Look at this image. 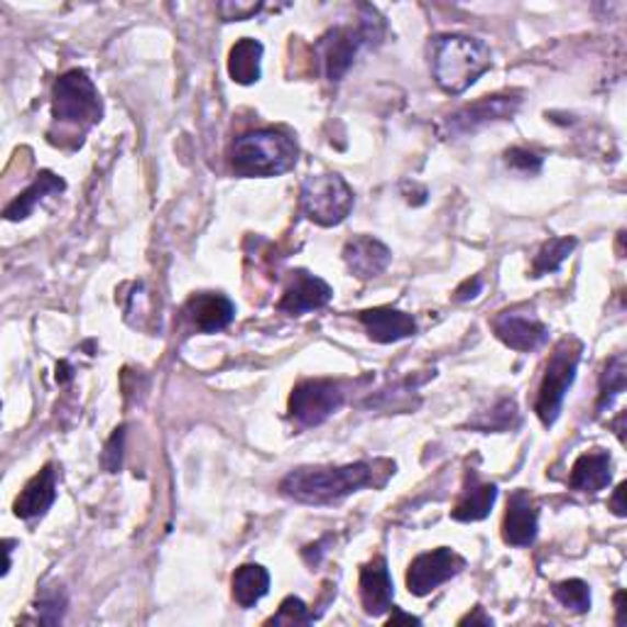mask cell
<instances>
[{
  "label": "cell",
  "mask_w": 627,
  "mask_h": 627,
  "mask_svg": "<svg viewBox=\"0 0 627 627\" xmlns=\"http://www.w3.org/2000/svg\"><path fill=\"white\" fill-rule=\"evenodd\" d=\"M520 99L515 96H486L470 106L456 111L446 118L448 135H468L495 121H508L517 113Z\"/></svg>",
  "instance_id": "obj_10"
},
{
  "label": "cell",
  "mask_w": 627,
  "mask_h": 627,
  "mask_svg": "<svg viewBox=\"0 0 627 627\" xmlns=\"http://www.w3.org/2000/svg\"><path fill=\"white\" fill-rule=\"evenodd\" d=\"M480 287H483V282H480V277H474V280H468V282H464L461 287L456 289V299L458 301H466V299H474V297H478V292H480Z\"/></svg>",
  "instance_id": "obj_33"
},
{
  "label": "cell",
  "mask_w": 627,
  "mask_h": 627,
  "mask_svg": "<svg viewBox=\"0 0 627 627\" xmlns=\"http://www.w3.org/2000/svg\"><path fill=\"white\" fill-rule=\"evenodd\" d=\"M581 351H583L581 341L561 339L549 355L545 378H542L537 402H535V412L539 417V422L545 426H551L559 420L563 397H567L573 380H577Z\"/></svg>",
  "instance_id": "obj_5"
},
{
  "label": "cell",
  "mask_w": 627,
  "mask_h": 627,
  "mask_svg": "<svg viewBox=\"0 0 627 627\" xmlns=\"http://www.w3.org/2000/svg\"><path fill=\"white\" fill-rule=\"evenodd\" d=\"M299 148L289 135L265 128L240 135L233 142L231 164L238 176H280L297 164Z\"/></svg>",
  "instance_id": "obj_3"
},
{
  "label": "cell",
  "mask_w": 627,
  "mask_h": 627,
  "mask_svg": "<svg viewBox=\"0 0 627 627\" xmlns=\"http://www.w3.org/2000/svg\"><path fill=\"white\" fill-rule=\"evenodd\" d=\"M392 577L388 569V561L383 557H375L373 561L363 563L361 569V603L363 611L378 618V615L388 613L392 608Z\"/></svg>",
  "instance_id": "obj_15"
},
{
  "label": "cell",
  "mask_w": 627,
  "mask_h": 627,
  "mask_svg": "<svg viewBox=\"0 0 627 627\" xmlns=\"http://www.w3.org/2000/svg\"><path fill=\"white\" fill-rule=\"evenodd\" d=\"M390 260V248L371 236H355L349 240L346 248H343V263L361 280H373L383 275L385 270H388Z\"/></svg>",
  "instance_id": "obj_13"
},
{
  "label": "cell",
  "mask_w": 627,
  "mask_h": 627,
  "mask_svg": "<svg viewBox=\"0 0 627 627\" xmlns=\"http://www.w3.org/2000/svg\"><path fill=\"white\" fill-rule=\"evenodd\" d=\"M505 162L508 167H512V170H517L522 174H537L542 170V157L529 150H522V148L508 150Z\"/></svg>",
  "instance_id": "obj_30"
},
{
  "label": "cell",
  "mask_w": 627,
  "mask_h": 627,
  "mask_svg": "<svg viewBox=\"0 0 627 627\" xmlns=\"http://www.w3.org/2000/svg\"><path fill=\"white\" fill-rule=\"evenodd\" d=\"M353 190L339 174L307 176L299 190V206L311 224L331 228L339 226L353 212Z\"/></svg>",
  "instance_id": "obj_6"
},
{
  "label": "cell",
  "mask_w": 627,
  "mask_h": 627,
  "mask_svg": "<svg viewBox=\"0 0 627 627\" xmlns=\"http://www.w3.org/2000/svg\"><path fill=\"white\" fill-rule=\"evenodd\" d=\"M333 297V289L317 275H309L305 270L292 273L289 287L282 295L277 309L289 314V317H301V314L327 307Z\"/></svg>",
  "instance_id": "obj_12"
},
{
  "label": "cell",
  "mask_w": 627,
  "mask_h": 627,
  "mask_svg": "<svg viewBox=\"0 0 627 627\" xmlns=\"http://www.w3.org/2000/svg\"><path fill=\"white\" fill-rule=\"evenodd\" d=\"M613 478V458L603 448H593V452L579 456L573 464L569 486L579 493H598Z\"/></svg>",
  "instance_id": "obj_19"
},
{
  "label": "cell",
  "mask_w": 627,
  "mask_h": 627,
  "mask_svg": "<svg viewBox=\"0 0 627 627\" xmlns=\"http://www.w3.org/2000/svg\"><path fill=\"white\" fill-rule=\"evenodd\" d=\"M375 470L358 461L349 466H307L282 478L280 490L287 498L305 505H331L373 486Z\"/></svg>",
  "instance_id": "obj_1"
},
{
  "label": "cell",
  "mask_w": 627,
  "mask_h": 627,
  "mask_svg": "<svg viewBox=\"0 0 627 627\" xmlns=\"http://www.w3.org/2000/svg\"><path fill=\"white\" fill-rule=\"evenodd\" d=\"M309 623H314V615L309 613L307 603L297 598V595H289V598L282 601L280 611L265 625H309Z\"/></svg>",
  "instance_id": "obj_28"
},
{
  "label": "cell",
  "mask_w": 627,
  "mask_h": 627,
  "mask_svg": "<svg viewBox=\"0 0 627 627\" xmlns=\"http://www.w3.org/2000/svg\"><path fill=\"white\" fill-rule=\"evenodd\" d=\"M67 190V182L57 176L55 172H39L37 180L20 194L13 204L5 206L8 221H23L30 214L35 212V206L52 194H61Z\"/></svg>",
  "instance_id": "obj_21"
},
{
  "label": "cell",
  "mask_w": 627,
  "mask_h": 627,
  "mask_svg": "<svg viewBox=\"0 0 627 627\" xmlns=\"http://www.w3.org/2000/svg\"><path fill=\"white\" fill-rule=\"evenodd\" d=\"M65 608H67V595L61 591H42V595L35 603V611H37V620L45 623V625H57L65 618Z\"/></svg>",
  "instance_id": "obj_29"
},
{
  "label": "cell",
  "mask_w": 627,
  "mask_h": 627,
  "mask_svg": "<svg viewBox=\"0 0 627 627\" xmlns=\"http://www.w3.org/2000/svg\"><path fill=\"white\" fill-rule=\"evenodd\" d=\"M468 623H470V625H476V623H480V625H493V620L488 618V615L483 613V608H476L474 615L468 613L466 618H461V623H458V625H468Z\"/></svg>",
  "instance_id": "obj_36"
},
{
  "label": "cell",
  "mask_w": 627,
  "mask_h": 627,
  "mask_svg": "<svg viewBox=\"0 0 627 627\" xmlns=\"http://www.w3.org/2000/svg\"><path fill=\"white\" fill-rule=\"evenodd\" d=\"M493 331L495 337L505 343V346L529 353L537 351L539 346H545L549 339V331L545 323L532 314L522 311H503L493 319Z\"/></svg>",
  "instance_id": "obj_11"
},
{
  "label": "cell",
  "mask_w": 627,
  "mask_h": 627,
  "mask_svg": "<svg viewBox=\"0 0 627 627\" xmlns=\"http://www.w3.org/2000/svg\"><path fill=\"white\" fill-rule=\"evenodd\" d=\"M498 500V486L480 483L476 474L466 476V486L452 510V517L458 522H478L490 515Z\"/></svg>",
  "instance_id": "obj_20"
},
{
  "label": "cell",
  "mask_w": 627,
  "mask_h": 627,
  "mask_svg": "<svg viewBox=\"0 0 627 627\" xmlns=\"http://www.w3.org/2000/svg\"><path fill=\"white\" fill-rule=\"evenodd\" d=\"M579 246L577 238H551L545 246L539 248V253L535 255V263H532V277H545L549 273H557V270L567 263V258L573 253V248Z\"/></svg>",
  "instance_id": "obj_24"
},
{
  "label": "cell",
  "mask_w": 627,
  "mask_h": 627,
  "mask_svg": "<svg viewBox=\"0 0 627 627\" xmlns=\"http://www.w3.org/2000/svg\"><path fill=\"white\" fill-rule=\"evenodd\" d=\"M625 385H627V365H625V355L618 353L615 358L605 363V368L601 373V392H598V404H595V410L598 412L608 410L615 397L625 392Z\"/></svg>",
  "instance_id": "obj_25"
},
{
  "label": "cell",
  "mask_w": 627,
  "mask_h": 627,
  "mask_svg": "<svg viewBox=\"0 0 627 627\" xmlns=\"http://www.w3.org/2000/svg\"><path fill=\"white\" fill-rule=\"evenodd\" d=\"M346 402V388L339 380H301L289 395V417L301 426H319Z\"/></svg>",
  "instance_id": "obj_8"
},
{
  "label": "cell",
  "mask_w": 627,
  "mask_h": 627,
  "mask_svg": "<svg viewBox=\"0 0 627 627\" xmlns=\"http://www.w3.org/2000/svg\"><path fill=\"white\" fill-rule=\"evenodd\" d=\"M123 442H125V430L121 426V430L113 432V436L109 438V444H106V452H103V456H101L103 468H106L109 474H118V470H121Z\"/></svg>",
  "instance_id": "obj_31"
},
{
  "label": "cell",
  "mask_w": 627,
  "mask_h": 627,
  "mask_svg": "<svg viewBox=\"0 0 627 627\" xmlns=\"http://www.w3.org/2000/svg\"><path fill=\"white\" fill-rule=\"evenodd\" d=\"M515 424H517V404L512 400L498 402V407H493V412L470 422V426L480 432H508Z\"/></svg>",
  "instance_id": "obj_27"
},
{
  "label": "cell",
  "mask_w": 627,
  "mask_h": 627,
  "mask_svg": "<svg viewBox=\"0 0 627 627\" xmlns=\"http://www.w3.org/2000/svg\"><path fill=\"white\" fill-rule=\"evenodd\" d=\"M380 37V20L378 15L368 10L358 25L355 27H333L327 35L321 37L317 45V52L321 57L323 71H327L329 81H341L349 75L358 52L371 45L373 39Z\"/></svg>",
  "instance_id": "obj_7"
},
{
  "label": "cell",
  "mask_w": 627,
  "mask_h": 627,
  "mask_svg": "<svg viewBox=\"0 0 627 627\" xmlns=\"http://www.w3.org/2000/svg\"><path fill=\"white\" fill-rule=\"evenodd\" d=\"M464 567V557H458V554L448 547L420 554V557L410 563V571H407V589L414 595H430L442 586V583L458 577Z\"/></svg>",
  "instance_id": "obj_9"
},
{
  "label": "cell",
  "mask_w": 627,
  "mask_h": 627,
  "mask_svg": "<svg viewBox=\"0 0 627 627\" xmlns=\"http://www.w3.org/2000/svg\"><path fill=\"white\" fill-rule=\"evenodd\" d=\"M103 103L96 83L89 79L83 69H71L65 77H59L52 93V118L61 130H71L79 135V140L101 123Z\"/></svg>",
  "instance_id": "obj_4"
},
{
  "label": "cell",
  "mask_w": 627,
  "mask_h": 627,
  "mask_svg": "<svg viewBox=\"0 0 627 627\" xmlns=\"http://www.w3.org/2000/svg\"><path fill=\"white\" fill-rule=\"evenodd\" d=\"M539 512L532 503L529 493L515 490L508 500V512L503 520V539L510 547H529L537 539Z\"/></svg>",
  "instance_id": "obj_14"
},
{
  "label": "cell",
  "mask_w": 627,
  "mask_h": 627,
  "mask_svg": "<svg viewBox=\"0 0 627 627\" xmlns=\"http://www.w3.org/2000/svg\"><path fill=\"white\" fill-rule=\"evenodd\" d=\"M233 601L240 608H253V605L265 598L270 591V573L260 563H243L233 573Z\"/></svg>",
  "instance_id": "obj_23"
},
{
  "label": "cell",
  "mask_w": 627,
  "mask_h": 627,
  "mask_svg": "<svg viewBox=\"0 0 627 627\" xmlns=\"http://www.w3.org/2000/svg\"><path fill=\"white\" fill-rule=\"evenodd\" d=\"M184 314L190 317L196 331L216 333V331H224L228 323L236 319V305L226 295L204 292V295H194L190 301H186Z\"/></svg>",
  "instance_id": "obj_16"
},
{
  "label": "cell",
  "mask_w": 627,
  "mask_h": 627,
  "mask_svg": "<svg viewBox=\"0 0 627 627\" xmlns=\"http://www.w3.org/2000/svg\"><path fill=\"white\" fill-rule=\"evenodd\" d=\"M554 598H557L563 608L573 613H589L591 608V589L586 581L569 579L554 586Z\"/></svg>",
  "instance_id": "obj_26"
},
{
  "label": "cell",
  "mask_w": 627,
  "mask_h": 627,
  "mask_svg": "<svg viewBox=\"0 0 627 627\" xmlns=\"http://www.w3.org/2000/svg\"><path fill=\"white\" fill-rule=\"evenodd\" d=\"M57 500V468L47 464L39 474L30 480L23 493L15 500V515L20 520H35L55 505Z\"/></svg>",
  "instance_id": "obj_18"
},
{
  "label": "cell",
  "mask_w": 627,
  "mask_h": 627,
  "mask_svg": "<svg viewBox=\"0 0 627 627\" xmlns=\"http://www.w3.org/2000/svg\"><path fill=\"white\" fill-rule=\"evenodd\" d=\"M623 601H625V591H618V595H615V608H618V625H625V605H623Z\"/></svg>",
  "instance_id": "obj_37"
},
{
  "label": "cell",
  "mask_w": 627,
  "mask_h": 627,
  "mask_svg": "<svg viewBox=\"0 0 627 627\" xmlns=\"http://www.w3.org/2000/svg\"><path fill=\"white\" fill-rule=\"evenodd\" d=\"M397 623H407V625H422L420 618H414V615H407L402 611H395V605H392V615H390V620L388 625H397Z\"/></svg>",
  "instance_id": "obj_35"
},
{
  "label": "cell",
  "mask_w": 627,
  "mask_h": 627,
  "mask_svg": "<svg viewBox=\"0 0 627 627\" xmlns=\"http://www.w3.org/2000/svg\"><path fill=\"white\" fill-rule=\"evenodd\" d=\"M263 45L253 37L238 39L231 55H228V75L236 83L250 87L260 79V65H263Z\"/></svg>",
  "instance_id": "obj_22"
},
{
  "label": "cell",
  "mask_w": 627,
  "mask_h": 627,
  "mask_svg": "<svg viewBox=\"0 0 627 627\" xmlns=\"http://www.w3.org/2000/svg\"><path fill=\"white\" fill-rule=\"evenodd\" d=\"M263 8L260 3H250V5H243V3H221L218 5V10H221V15L224 20H246L250 15H255L258 10Z\"/></svg>",
  "instance_id": "obj_32"
},
{
  "label": "cell",
  "mask_w": 627,
  "mask_h": 627,
  "mask_svg": "<svg viewBox=\"0 0 627 627\" xmlns=\"http://www.w3.org/2000/svg\"><path fill=\"white\" fill-rule=\"evenodd\" d=\"M361 323L368 331V337L378 343H395L417 333V321L412 314L392 307L361 311Z\"/></svg>",
  "instance_id": "obj_17"
},
{
  "label": "cell",
  "mask_w": 627,
  "mask_h": 627,
  "mask_svg": "<svg viewBox=\"0 0 627 627\" xmlns=\"http://www.w3.org/2000/svg\"><path fill=\"white\" fill-rule=\"evenodd\" d=\"M625 488H627L625 483H620L618 488H615V495H613V500H611V508H613V512H615V515H618V517H625V510H627L625 503H623Z\"/></svg>",
  "instance_id": "obj_34"
},
{
  "label": "cell",
  "mask_w": 627,
  "mask_h": 627,
  "mask_svg": "<svg viewBox=\"0 0 627 627\" xmlns=\"http://www.w3.org/2000/svg\"><path fill=\"white\" fill-rule=\"evenodd\" d=\"M432 67L438 89L464 93L493 67V55L483 39L468 35H442L434 39Z\"/></svg>",
  "instance_id": "obj_2"
}]
</instances>
